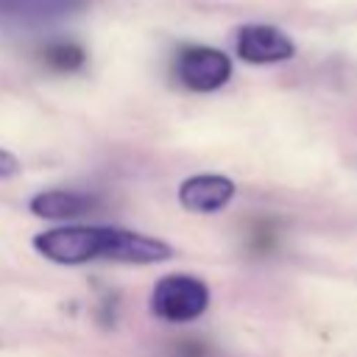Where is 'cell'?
I'll return each instance as SVG.
<instances>
[{
  "instance_id": "8992f818",
  "label": "cell",
  "mask_w": 357,
  "mask_h": 357,
  "mask_svg": "<svg viewBox=\"0 0 357 357\" xmlns=\"http://www.w3.org/2000/svg\"><path fill=\"white\" fill-rule=\"evenodd\" d=\"M100 195L95 192H84V190H39L31 195L28 201V212L36 215V218H45V220H59V223H67V220H75L81 215H89L100 206Z\"/></svg>"
},
{
  "instance_id": "52a82bcc",
  "label": "cell",
  "mask_w": 357,
  "mask_h": 357,
  "mask_svg": "<svg viewBox=\"0 0 357 357\" xmlns=\"http://www.w3.org/2000/svg\"><path fill=\"white\" fill-rule=\"evenodd\" d=\"M42 61L56 70V73H75L86 64V50L78 45V42H70V39H61V42H50L45 45L42 50Z\"/></svg>"
},
{
  "instance_id": "3957f363",
  "label": "cell",
  "mask_w": 357,
  "mask_h": 357,
  "mask_svg": "<svg viewBox=\"0 0 357 357\" xmlns=\"http://www.w3.org/2000/svg\"><path fill=\"white\" fill-rule=\"evenodd\" d=\"M231 73V56L212 45H184L173 59V75L190 92H218L229 84Z\"/></svg>"
},
{
  "instance_id": "5b68a950",
  "label": "cell",
  "mask_w": 357,
  "mask_h": 357,
  "mask_svg": "<svg viewBox=\"0 0 357 357\" xmlns=\"http://www.w3.org/2000/svg\"><path fill=\"white\" fill-rule=\"evenodd\" d=\"M176 195H178V204L184 212L215 215V212H223L234 201L237 184L223 173H195L178 184Z\"/></svg>"
},
{
  "instance_id": "ba28073f",
  "label": "cell",
  "mask_w": 357,
  "mask_h": 357,
  "mask_svg": "<svg viewBox=\"0 0 357 357\" xmlns=\"http://www.w3.org/2000/svg\"><path fill=\"white\" fill-rule=\"evenodd\" d=\"M20 173H22V162H20L11 151L0 148V181H3V178H14V176H20Z\"/></svg>"
},
{
  "instance_id": "277c9868",
  "label": "cell",
  "mask_w": 357,
  "mask_h": 357,
  "mask_svg": "<svg viewBox=\"0 0 357 357\" xmlns=\"http://www.w3.org/2000/svg\"><path fill=\"white\" fill-rule=\"evenodd\" d=\"M234 53L245 64L268 67V64L290 61L296 56V42L276 25L248 22L234 31Z\"/></svg>"
},
{
  "instance_id": "7a4b0ae2",
  "label": "cell",
  "mask_w": 357,
  "mask_h": 357,
  "mask_svg": "<svg viewBox=\"0 0 357 357\" xmlns=\"http://www.w3.org/2000/svg\"><path fill=\"white\" fill-rule=\"evenodd\" d=\"M212 304L209 284L192 273H167L151 287L148 310L165 324H192Z\"/></svg>"
},
{
  "instance_id": "6da1fadb",
  "label": "cell",
  "mask_w": 357,
  "mask_h": 357,
  "mask_svg": "<svg viewBox=\"0 0 357 357\" xmlns=\"http://www.w3.org/2000/svg\"><path fill=\"white\" fill-rule=\"evenodd\" d=\"M173 245L134 229L120 226H98L92 223L89 231V259L98 262H117V265H159L173 259Z\"/></svg>"
}]
</instances>
